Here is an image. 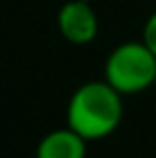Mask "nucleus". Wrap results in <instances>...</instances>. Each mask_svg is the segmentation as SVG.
Returning <instances> with one entry per match:
<instances>
[{
  "label": "nucleus",
  "instance_id": "3",
  "mask_svg": "<svg viewBox=\"0 0 156 158\" xmlns=\"http://www.w3.org/2000/svg\"><path fill=\"white\" fill-rule=\"evenodd\" d=\"M56 24L60 36L74 46H86L94 42L100 28L96 10L90 2L82 0H66L58 10Z\"/></svg>",
  "mask_w": 156,
  "mask_h": 158
},
{
  "label": "nucleus",
  "instance_id": "1",
  "mask_svg": "<svg viewBox=\"0 0 156 158\" xmlns=\"http://www.w3.org/2000/svg\"><path fill=\"white\" fill-rule=\"evenodd\" d=\"M124 116L122 94L108 82L88 80L72 92L66 106V126L86 142L108 138L118 130Z\"/></svg>",
  "mask_w": 156,
  "mask_h": 158
},
{
  "label": "nucleus",
  "instance_id": "5",
  "mask_svg": "<svg viewBox=\"0 0 156 158\" xmlns=\"http://www.w3.org/2000/svg\"><path fill=\"white\" fill-rule=\"evenodd\" d=\"M140 40L146 44V48H148V50L156 56V10H154V12H150L148 18L144 20V26H142Z\"/></svg>",
  "mask_w": 156,
  "mask_h": 158
},
{
  "label": "nucleus",
  "instance_id": "7",
  "mask_svg": "<svg viewBox=\"0 0 156 158\" xmlns=\"http://www.w3.org/2000/svg\"><path fill=\"white\" fill-rule=\"evenodd\" d=\"M154 88H156V82H154Z\"/></svg>",
  "mask_w": 156,
  "mask_h": 158
},
{
  "label": "nucleus",
  "instance_id": "6",
  "mask_svg": "<svg viewBox=\"0 0 156 158\" xmlns=\"http://www.w3.org/2000/svg\"><path fill=\"white\" fill-rule=\"evenodd\" d=\"M82 2H90V4H92V2H94V0H82Z\"/></svg>",
  "mask_w": 156,
  "mask_h": 158
},
{
  "label": "nucleus",
  "instance_id": "4",
  "mask_svg": "<svg viewBox=\"0 0 156 158\" xmlns=\"http://www.w3.org/2000/svg\"><path fill=\"white\" fill-rule=\"evenodd\" d=\"M86 144L72 128H56L40 138L36 158H86Z\"/></svg>",
  "mask_w": 156,
  "mask_h": 158
},
{
  "label": "nucleus",
  "instance_id": "2",
  "mask_svg": "<svg viewBox=\"0 0 156 158\" xmlns=\"http://www.w3.org/2000/svg\"><path fill=\"white\" fill-rule=\"evenodd\" d=\"M104 80L122 96L144 92L156 82V56L142 40L118 44L104 60Z\"/></svg>",
  "mask_w": 156,
  "mask_h": 158
}]
</instances>
